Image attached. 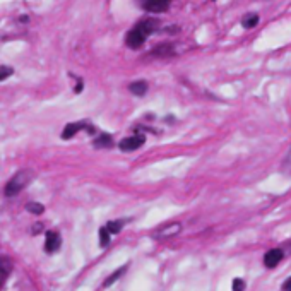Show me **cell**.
<instances>
[{"label": "cell", "instance_id": "9c48e42d", "mask_svg": "<svg viewBox=\"0 0 291 291\" xmlns=\"http://www.w3.org/2000/svg\"><path fill=\"white\" fill-rule=\"evenodd\" d=\"M173 53H175V50H173L171 45H166V43L160 45L156 50L151 52V55H154V57H171Z\"/></svg>", "mask_w": 291, "mask_h": 291}, {"label": "cell", "instance_id": "52a82bcc", "mask_svg": "<svg viewBox=\"0 0 291 291\" xmlns=\"http://www.w3.org/2000/svg\"><path fill=\"white\" fill-rule=\"evenodd\" d=\"M12 273V260L7 255H0V286L7 281Z\"/></svg>", "mask_w": 291, "mask_h": 291}, {"label": "cell", "instance_id": "7c38bea8", "mask_svg": "<svg viewBox=\"0 0 291 291\" xmlns=\"http://www.w3.org/2000/svg\"><path fill=\"white\" fill-rule=\"evenodd\" d=\"M259 14H247V16H245L243 19H242V26L245 28V29H252V28H255L259 24Z\"/></svg>", "mask_w": 291, "mask_h": 291}, {"label": "cell", "instance_id": "30bf717a", "mask_svg": "<svg viewBox=\"0 0 291 291\" xmlns=\"http://www.w3.org/2000/svg\"><path fill=\"white\" fill-rule=\"evenodd\" d=\"M83 125L84 124H69V125H65V129L62 132V139H72V137L77 134L81 129H84Z\"/></svg>", "mask_w": 291, "mask_h": 291}, {"label": "cell", "instance_id": "7a4b0ae2", "mask_svg": "<svg viewBox=\"0 0 291 291\" xmlns=\"http://www.w3.org/2000/svg\"><path fill=\"white\" fill-rule=\"evenodd\" d=\"M29 180H31V173H29V171L24 170V171L16 173V175H14L11 180L7 182V185H6V196H7V197L17 196V193L28 185Z\"/></svg>", "mask_w": 291, "mask_h": 291}, {"label": "cell", "instance_id": "44dd1931", "mask_svg": "<svg viewBox=\"0 0 291 291\" xmlns=\"http://www.w3.org/2000/svg\"><path fill=\"white\" fill-rule=\"evenodd\" d=\"M281 289H283V291H291V278H288L284 281L283 286H281Z\"/></svg>", "mask_w": 291, "mask_h": 291}, {"label": "cell", "instance_id": "ba28073f", "mask_svg": "<svg viewBox=\"0 0 291 291\" xmlns=\"http://www.w3.org/2000/svg\"><path fill=\"white\" fill-rule=\"evenodd\" d=\"M60 235L57 231H48L47 233V240H45V250H47L48 254H53L57 252L60 248Z\"/></svg>", "mask_w": 291, "mask_h": 291}, {"label": "cell", "instance_id": "5bb4252c", "mask_svg": "<svg viewBox=\"0 0 291 291\" xmlns=\"http://www.w3.org/2000/svg\"><path fill=\"white\" fill-rule=\"evenodd\" d=\"M124 224H125L124 219H117V221H110L106 224V229L110 231V235H117V233H120V229Z\"/></svg>", "mask_w": 291, "mask_h": 291}, {"label": "cell", "instance_id": "277c9868", "mask_svg": "<svg viewBox=\"0 0 291 291\" xmlns=\"http://www.w3.org/2000/svg\"><path fill=\"white\" fill-rule=\"evenodd\" d=\"M144 135H132V137H125V139L120 141L119 147L122 151H135L144 144Z\"/></svg>", "mask_w": 291, "mask_h": 291}, {"label": "cell", "instance_id": "5b68a950", "mask_svg": "<svg viewBox=\"0 0 291 291\" xmlns=\"http://www.w3.org/2000/svg\"><path fill=\"white\" fill-rule=\"evenodd\" d=\"M283 259H284V252H283V250H281V248H273V250H269V252L264 255V264H265V267L273 269Z\"/></svg>", "mask_w": 291, "mask_h": 291}, {"label": "cell", "instance_id": "4fadbf2b", "mask_svg": "<svg viewBox=\"0 0 291 291\" xmlns=\"http://www.w3.org/2000/svg\"><path fill=\"white\" fill-rule=\"evenodd\" d=\"M111 144H113V141H111L110 134H101L98 139L94 141L96 147H111Z\"/></svg>", "mask_w": 291, "mask_h": 291}, {"label": "cell", "instance_id": "e0dca14e", "mask_svg": "<svg viewBox=\"0 0 291 291\" xmlns=\"http://www.w3.org/2000/svg\"><path fill=\"white\" fill-rule=\"evenodd\" d=\"M14 74V69L9 65H0V81H6Z\"/></svg>", "mask_w": 291, "mask_h": 291}, {"label": "cell", "instance_id": "9a60e30c", "mask_svg": "<svg viewBox=\"0 0 291 291\" xmlns=\"http://www.w3.org/2000/svg\"><path fill=\"white\" fill-rule=\"evenodd\" d=\"M100 243H101V247H106V245L110 243V231L105 228H100Z\"/></svg>", "mask_w": 291, "mask_h": 291}, {"label": "cell", "instance_id": "8992f818", "mask_svg": "<svg viewBox=\"0 0 291 291\" xmlns=\"http://www.w3.org/2000/svg\"><path fill=\"white\" fill-rule=\"evenodd\" d=\"M182 231V224L180 223H170L166 224V226L160 228L158 231L154 233L156 238H170V237H175Z\"/></svg>", "mask_w": 291, "mask_h": 291}, {"label": "cell", "instance_id": "ffe728a7", "mask_svg": "<svg viewBox=\"0 0 291 291\" xmlns=\"http://www.w3.org/2000/svg\"><path fill=\"white\" fill-rule=\"evenodd\" d=\"M122 273H124V269H119V270H117V273H115V274H111V276H110V278H108V279H106V281H105V286H110V284H111V281H115V279H117V278H119V276H120Z\"/></svg>", "mask_w": 291, "mask_h": 291}, {"label": "cell", "instance_id": "7402d4cb", "mask_svg": "<svg viewBox=\"0 0 291 291\" xmlns=\"http://www.w3.org/2000/svg\"><path fill=\"white\" fill-rule=\"evenodd\" d=\"M83 86H84L83 81L79 79V81H77V86H75V93H81V91H83Z\"/></svg>", "mask_w": 291, "mask_h": 291}, {"label": "cell", "instance_id": "6da1fadb", "mask_svg": "<svg viewBox=\"0 0 291 291\" xmlns=\"http://www.w3.org/2000/svg\"><path fill=\"white\" fill-rule=\"evenodd\" d=\"M158 29V21H141L130 29L125 36V45L132 50L141 48L146 43V40Z\"/></svg>", "mask_w": 291, "mask_h": 291}, {"label": "cell", "instance_id": "3957f363", "mask_svg": "<svg viewBox=\"0 0 291 291\" xmlns=\"http://www.w3.org/2000/svg\"><path fill=\"white\" fill-rule=\"evenodd\" d=\"M170 4L171 0H137V6L151 14L166 12L168 9H170Z\"/></svg>", "mask_w": 291, "mask_h": 291}, {"label": "cell", "instance_id": "8fae6325", "mask_svg": "<svg viewBox=\"0 0 291 291\" xmlns=\"http://www.w3.org/2000/svg\"><path fill=\"white\" fill-rule=\"evenodd\" d=\"M129 89H130L132 94L142 96V94H146V91H147V83L146 81H137V83H132L129 86Z\"/></svg>", "mask_w": 291, "mask_h": 291}, {"label": "cell", "instance_id": "ac0fdd59", "mask_svg": "<svg viewBox=\"0 0 291 291\" xmlns=\"http://www.w3.org/2000/svg\"><path fill=\"white\" fill-rule=\"evenodd\" d=\"M245 289V281L243 279H233V291H243Z\"/></svg>", "mask_w": 291, "mask_h": 291}, {"label": "cell", "instance_id": "2e32d148", "mask_svg": "<svg viewBox=\"0 0 291 291\" xmlns=\"http://www.w3.org/2000/svg\"><path fill=\"white\" fill-rule=\"evenodd\" d=\"M26 209H28L29 212H33V214H42V212H45V206H42L40 202H29L28 206H26Z\"/></svg>", "mask_w": 291, "mask_h": 291}, {"label": "cell", "instance_id": "d6986e66", "mask_svg": "<svg viewBox=\"0 0 291 291\" xmlns=\"http://www.w3.org/2000/svg\"><path fill=\"white\" fill-rule=\"evenodd\" d=\"M283 170H284L286 173H291V149H289L288 156H286V160H284V163H283Z\"/></svg>", "mask_w": 291, "mask_h": 291}]
</instances>
